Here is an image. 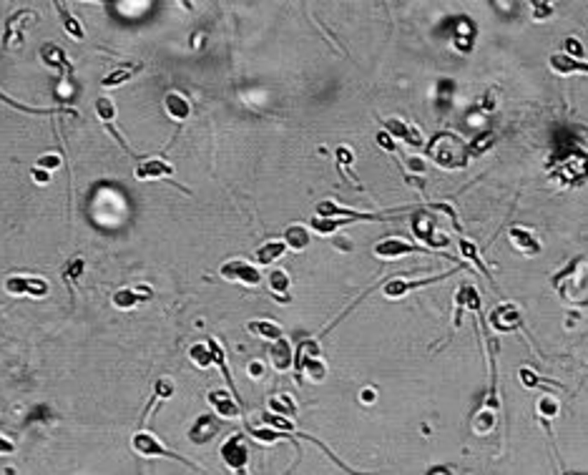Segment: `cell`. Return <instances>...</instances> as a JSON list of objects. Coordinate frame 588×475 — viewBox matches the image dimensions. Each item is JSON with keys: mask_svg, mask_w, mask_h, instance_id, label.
<instances>
[{"mask_svg": "<svg viewBox=\"0 0 588 475\" xmlns=\"http://www.w3.org/2000/svg\"><path fill=\"white\" fill-rule=\"evenodd\" d=\"M30 176H33V181H36V184H48V181H51V174H48V171H43V168H38V166H33Z\"/></svg>", "mask_w": 588, "mask_h": 475, "instance_id": "f907efd6", "label": "cell"}, {"mask_svg": "<svg viewBox=\"0 0 588 475\" xmlns=\"http://www.w3.org/2000/svg\"><path fill=\"white\" fill-rule=\"evenodd\" d=\"M457 247H460V254H462V257L468 259V262H473V265L478 267V269H481L483 274L488 277V282L493 284V289H495V282H493V277H490V269H488V265L481 259V252H478V247H475L473 241L465 239V236H460V239H457Z\"/></svg>", "mask_w": 588, "mask_h": 475, "instance_id": "836d02e7", "label": "cell"}, {"mask_svg": "<svg viewBox=\"0 0 588 475\" xmlns=\"http://www.w3.org/2000/svg\"><path fill=\"white\" fill-rule=\"evenodd\" d=\"M455 272L460 269H453V272H443V274H435V277H425V279H402V277H395L390 279V282H385L382 287V295L387 297V300H400V297H405L408 292H413V289H420V287H430V284H438L443 282V279H448L450 274H455Z\"/></svg>", "mask_w": 588, "mask_h": 475, "instance_id": "9c48e42d", "label": "cell"}, {"mask_svg": "<svg viewBox=\"0 0 588 475\" xmlns=\"http://www.w3.org/2000/svg\"><path fill=\"white\" fill-rule=\"evenodd\" d=\"M60 163H63V159H60L58 154H46V156H41V159H38V163H36V166H38V168H43V171H48V174H51V171H58V168H60Z\"/></svg>", "mask_w": 588, "mask_h": 475, "instance_id": "ee69618b", "label": "cell"}, {"mask_svg": "<svg viewBox=\"0 0 588 475\" xmlns=\"http://www.w3.org/2000/svg\"><path fill=\"white\" fill-rule=\"evenodd\" d=\"M189 360H192L196 367H201V370H209V367L214 365V355H211V349L206 342L192 344V347H189Z\"/></svg>", "mask_w": 588, "mask_h": 475, "instance_id": "8d00e7d4", "label": "cell"}, {"mask_svg": "<svg viewBox=\"0 0 588 475\" xmlns=\"http://www.w3.org/2000/svg\"><path fill=\"white\" fill-rule=\"evenodd\" d=\"M219 274H222L227 282H239L244 287H259L262 284V272L254 265L244 262V259H229L219 267Z\"/></svg>", "mask_w": 588, "mask_h": 475, "instance_id": "52a82bcc", "label": "cell"}, {"mask_svg": "<svg viewBox=\"0 0 588 475\" xmlns=\"http://www.w3.org/2000/svg\"><path fill=\"white\" fill-rule=\"evenodd\" d=\"M488 322H490V327L495 332H513L523 327V314L516 305H498L490 312Z\"/></svg>", "mask_w": 588, "mask_h": 475, "instance_id": "7c38bea8", "label": "cell"}, {"mask_svg": "<svg viewBox=\"0 0 588 475\" xmlns=\"http://www.w3.org/2000/svg\"><path fill=\"white\" fill-rule=\"evenodd\" d=\"M55 11H58L60 15V23H63V30L68 33V38H73V41H83L86 33H83V25H81V20L73 15L71 11H68L63 3H55Z\"/></svg>", "mask_w": 588, "mask_h": 475, "instance_id": "d6a6232c", "label": "cell"}, {"mask_svg": "<svg viewBox=\"0 0 588 475\" xmlns=\"http://www.w3.org/2000/svg\"><path fill=\"white\" fill-rule=\"evenodd\" d=\"M508 239H510V244L518 249V252L530 254V257L540 254V241L535 239V234L530 232V229H526V227H510L508 229Z\"/></svg>", "mask_w": 588, "mask_h": 475, "instance_id": "44dd1931", "label": "cell"}, {"mask_svg": "<svg viewBox=\"0 0 588 475\" xmlns=\"http://www.w3.org/2000/svg\"><path fill=\"white\" fill-rule=\"evenodd\" d=\"M131 448L138 453V455H144V457H168V460H179V463H184V465H189V468L199 470V465H194L192 460H187V457H181L179 453L168 450V448L163 446L156 435L146 433V430H138V433H133Z\"/></svg>", "mask_w": 588, "mask_h": 475, "instance_id": "5b68a950", "label": "cell"}, {"mask_svg": "<svg viewBox=\"0 0 588 475\" xmlns=\"http://www.w3.org/2000/svg\"><path fill=\"white\" fill-rule=\"evenodd\" d=\"M317 217H322V219H352V222H377V219H385L382 214H367V211L345 209V206L335 204V201H330V199L317 204Z\"/></svg>", "mask_w": 588, "mask_h": 475, "instance_id": "8fae6325", "label": "cell"}, {"mask_svg": "<svg viewBox=\"0 0 588 475\" xmlns=\"http://www.w3.org/2000/svg\"><path fill=\"white\" fill-rule=\"evenodd\" d=\"M566 51H568L570 58H576V60H583V55H586L581 41H576V38H568V41H566Z\"/></svg>", "mask_w": 588, "mask_h": 475, "instance_id": "f6af8a7d", "label": "cell"}, {"mask_svg": "<svg viewBox=\"0 0 588 475\" xmlns=\"http://www.w3.org/2000/svg\"><path fill=\"white\" fill-rule=\"evenodd\" d=\"M93 109H96L98 119L103 121V126H111V123H114V119H116V103H114V98L98 96L96 103H93Z\"/></svg>", "mask_w": 588, "mask_h": 475, "instance_id": "f35d334b", "label": "cell"}, {"mask_svg": "<svg viewBox=\"0 0 588 475\" xmlns=\"http://www.w3.org/2000/svg\"><path fill=\"white\" fill-rule=\"evenodd\" d=\"M282 241L287 244V249H292V252H305V249L309 247L312 236H309V229L302 227V224H289V227L284 229Z\"/></svg>", "mask_w": 588, "mask_h": 475, "instance_id": "4316f807", "label": "cell"}, {"mask_svg": "<svg viewBox=\"0 0 588 475\" xmlns=\"http://www.w3.org/2000/svg\"><path fill=\"white\" fill-rule=\"evenodd\" d=\"M518 377H521V382L526 387H535L540 382L538 375H535L533 370H528V367H521V370H518Z\"/></svg>", "mask_w": 588, "mask_h": 475, "instance_id": "bcb514c9", "label": "cell"}, {"mask_svg": "<svg viewBox=\"0 0 588 475\" xmlns=\"http://www.w3.org/2000/svg\"><path fill=\"white\" fill-rule=\"evenodd\" d=\"M410 227H413L415 239L422 241L425 247L443 249V247H448V244H450V236L445 234L443 229L435 224V219H432V214L427 209L415 211L413 217H410Z\"/></svg>", "mask_w": 588, "mask_h": 475, "instance_id": "3957f363", "label": "cell"}, {"mask_svg": "<svg viewBox=\"0 0 588 475\" xmlns=\"http://www.w3.org/2000/svg\"><path fill=\"white\" fill-rule=\"evenodd\" d=\"M219 425L222 422H219V417L214 413H204V415H199L194 420V425L189 427V440H192L194 446H204V443H209L219 433Z\"/></svg>", "mask_w": 588, "mask_h": 475, "instance_id": "9a60e30c", "label": "cell"}, {"mask_svg": "<svg viewBox=\"0 0 588 475\" xmlns=\"http://www.w3.org/2000/svg\"><path fill=\"white\" fill-rule=\"evenodd\" d=\"M206 400H209V405L214 408V413L219 417L234 420V417L241 415V408H239V403H236V397L232 395V392H227V390H211L209 395H206Z\"/></svg>", "mask_w": 588, "mask_h": 475, "instance_id": "2e32d148", "label": "cell"}, {"mask_svg": "<svg viewBox=\"0 0 588 475\" xmlns=\"http://www.w3.org/2000/svg\"><path fill=\"white\" fill-rule=\"evenodd\" d=\"M408 168H410V171H415V174H425V171H427L425 161H422V159H417V156H408Z\"/></svg>", "mask_w": 588, "mask_h": 475, "instance_id": "681fc988", "label": "cell"}, {"mask_svg": "<svg viewBox=\"0 0 588 475\" xmlns=\"http://www.w3.org/2000/svg\"><path fill=\"white\" fill-rule=\"evenodd\" d=\"M206 344H209V349H211V355H214V365L222 370V375H224V380H227V385H229V392L234 397H239V392H236V385H234V377H232V373H229V362H227V352H224V347H222V342L216 340V337H209L206 340ZM239 403H241V397H239Z\"/></svg>", "mask_w": 588, "mask_h": 475, "instance_id": "d4e9b609", "label": "cell"}, {"mask_svg": "<svg viewBox=\"0 0 588 475\" xmlns=\"http://www.w3.org/2000/svg\"><path fill=\"white\" fill-rule=\"evenodd\" d=\"M553 289L561 295V300L568 305H588V265L583 259L570 262V267H566L561 274L553 277Z\"/></svg>", "mask_w": 588, "mask_h": 475, "instance_id": "7a4b0ae2", "label": "cell"}, {"mask_svg": "<svg viewBox=\"0 0 588 475\" xmlns=\"http://www.w3.org/2000/svg\"><path fill=\"white\" fill-rule=\"evenodd\" d=\"M548 66H551L553 73H559V76H573V73H583V76H588L586 60L570 58L568 53H553L551 58H548Z\"/></svg>", "mask_w": 588, "mask_h": 475, "instance_id": "603a6c76", "label": "cell"}, {"mask_svg": "<svg viewBox=\"0 0 588 475\" xmlns=\"http://www.w3.org/2000/svg\"><path fill=\"white\" fill-rule=\"evenodd\" d=\"M473 38H475L473 23H470V20H465V18H462V20H460V25H457V28L453 30L450 41H453V46H455V48L460 51V53H468V51L473 48Z\"/></svg>", "mask_w": 588, "mask_h": 475, "instance_id": "e575fe53", "label": "cell"}, {"mask_svg": "<svg viewBox=\"0 0 588 475\" xmlns=\"http://www.w3.org/2000/svg\"><path fill=\"white\" fill-rule=\"evenodd\" d=\"M0 101L6 103V106H11L13 111H20V114H30V116H41V114H55V111H71V109H33V106H25V103L15 101V98L6 96L3 91H0Z\"/></svg>", "mask_w": 588, "mask_h": 475, "instance_id": "60d3db41", "label": "cell"}, {"mask_svg": "<svg viewBox=\"0 0 588 475\" xmlns=\"http://www.w3.org/2000/svg\"><path fill=\"white\" fill-rule=\"evenodd\" d=\"M171 395H174V382L168 377L156 380V385H154V403L156 400H168Z\"/></svg>", "mask_w": 588, "mask_h": 475, "instance_id": "7bdbcfd3", "label": "cell"}, {"mask_svg": "<svg viewBox=\"0 0 588 475\" xmlns=\"http://www.w3.org/2000/svg\"><path fill=\"white\" fill-rule=\"evenodd\" d=\"M493 141H495V131L486 128V131H481L473 141H470L468 154H470V156H483V154H486V151L493 146Z\"/></svg>", "mask_w": 588, "mask_h": 475, "instance_id": "ab89813d", "label": "cell"}, {"mask_svg": "<svg viewBox=\"0 0 588 475\" xmlns=\"http://www.w3.org/2000/svg\"><path fill=\"white\" fill-rule=\"evenodd\" d=\"M481 312V297H478V292H475L473 284H460L457 287V295H455V327H460V317L462 312Z\"/></svg>", "mask_w": 588, "mask_h": 475, "instance_id": "ac0fdd59", "label": "cell"}, {"mask_svg": "<svg viewBox=\"0 0 588 475\" xmlns=\"http://www.w3.org/2000/svg\"><path fill=\"white\" fill-rule=\"evenodd\" d=\"M267 282H269V289L274 292V295H287L289 292V274L284 269H272L269 277H267Z\"/></svg>", "mask_w": 588, "mask_h": 475, "instance_id": "b9f144b4", "label": "cell"}, {"mask_svg": "<svg viewBox=\"0 0 588 475\" xmlns=\"http://www.w3.org/2000/svg\"><path fill=\"white\" fill-rule=\"evenodd\" d=\"M83 269H86V259L83 257H73L71 262L63 267V279H66L71 295H73V289H76V282H79L81 274H83Z\"/></svg>", "mask_w": 588, "mask_h": 475, "instance_id": "74e56055", "label": "cell"}, {"mask_svg": "<svg viewBox=\"0 0 588 475\" xmlns=\"http://www.w3.org/2000/svg\"><path fill=\"white\" fill-rule=\"evenodd\" d=\"M422 252L417 244H410L408 239H400V236H387V239H380L375 244V254L380 259H387V262H395L400 257H408V254Z\"/></svg>", "mask_w": 588, "mask_h": 475, "instance_id": "4fadbf2b", "label": "cell"}, {"mask_svg": "<svg viewBox=\"0 0 588 475\" xmlns=\"http://www.w3.org/2000/svg\"><path fill=\"white\" fill-rule=\"evenodd\" d=\"M360 400H362V403H373V400H375V390H370V387H367V390H362Z\"/></svg>", "mask_w": 588, "mask_h": 475, "instance_id": "11a10c76", "label": "cell"}, {"mask_svg": "<svg viewBox=\"0 0 588 475\" xmlns=\"http://www.w3.org/2000/svg\"><path fill=\"white\" fill-rule=\"evenodd\" d=\"M377 144L382 146V149H387V151H395V144H392V139L387 136V131H380L377 133Z\"/></svg>", "mask_w": 588, "mask_h": 475, "instance_id": "816d5d0a", "label": "cell"}, {"mask_svg": "<svg viewBox=\"0 0 588 475\" xmlns=\"http://www.w3.org/2000/svg\"><path fill=\"white\" fill-rule=\"evenodd\" d=\"M41 58H43V63H46L48 68H53V71H60L63 76H71L73 66H71V60H68L66 51L60 48V46H55V43H43Z\"/></svg>", "mask_w": 588, "mask_h": 475, "instance_id": "7402d4cb", "label": "cell"}, {"mask_svg": "<svg viewBox=\"0 0 588 475\" xmlns=\"http://www.w3.org/2000/svg\"><path fill=\"white\" fill-rule=\"evenodd\" d=\"M495 415H498V410H495V408H488V405H483V408L473 415V420H470V427H473V433H475V435H488V433H493V427H495Z\"/></svg>", "mask_w": 588, "mask_h": 475, "instance_id": "1f68e13d", "label": "cell"}, {"mask_svg": "<svg viewBox=\"0 0 588 475\" xmlns=\"http://www.w3.org/2000/svg\"><path fill=\"white\" fill-rule=\"evenodd\" d=\"M269 360H272V367H274L276 373H287L289 367L294 365V352L292 347H289L287 340H276V342H272L269 347Z\"/></svg>", "mask_w": 588, "mask_h": 475, "instance_id": "cb8c5ba5", "label": "cell"}, {"mask_svg": "<svg viewBox=\"0 0 588 475\" xmlns=\"http://www.w3.org/2000/svg\"><path fill=\"white\" fill-rule=\"evenodd\" d=\"M33 18V11L30 8H23V11L13 13L11 18L6 20V33H3V48H11L13 46V36H18V43L23 46V36H20V30H23V20Z\"/></svg>", "mask_w": 588, "mask_h": 475, "instance_id": "484cf974", "label": "cell"}, {"mask_svg": "<svg viewBox=\"0 0 588 475\" xmlns=\"http://www.w3.org/2000/svg\"><path fill=\"white\" fill-rule=\"evenodd\" d=\"M11 453H15V446H13L8 438H3V435H0V455H11Z\"/></svg>", "mask_w": 588, "mask_h": 475, "instance_id": "db71d44e", "label": "cell"}, {"mask_svg": "<svg viewBox=\"0 0 588 475\" xmlns=\"http://www.w3.org/2000/svg\"><path fill=\"white\" fill-rule=\"evenodd\" d=\"M533 18L535 20H543V18H551L553 15V6H548V3H533Z\"/></svg>", "mask_w": 588, "mask_h": 475, "instance_id": "c3c4849f", "label": "cell"}, {"mask_svg": "<svg viewBox=\"0 0 588 475\" xmlns=\"http://www.w3.org/2000/svg\"><path fill=\"white\" fill-rule=\"evenodd\" d=\"M151 297H154V292H151L149 287H126V289L114 292L111 302H114V307H119V309H133V307H138L141 302L151 300Z\"/></svg>", "mask_w": 588, "mask_h": 475, "instance_id": "e0dca14e", "label": "cell"}, {"mask_svg": "<svg viewBox=\"0 0 588 475\" xmlns=\"http://www.w3.org/2000/svg\"><path fill=\"white\" fill-rule=\"evenodd\" d=\"M294 370L297 373H307V377L312 382H322L327 375V365L319 357V342L317 340H302L300 349L294 352Z\"/></svg>", "mask_w": 588, "mask_h": 475, "instance_id": "277c9868", "label": "cell"}, {"mask_svg": "<svg viewBox=\"0 0 588 475\" xmlns=\"http://www.w3.org/2000/svg\"><path fill=\"white\" fill-rule=\"evenodd\" d=\"M222 460L227 463L229 470H234L236 475H246V463H249V448L241 433L229 435L222 446Z\"/></svg>", "mask_w": 588, "mask_h": 475, "instance_id": "8992f818", "label": "cell"}, {"mask_svg": "<svg viewBox=\"0 0 588 475\" xmlns=\"http://www.w3.org/2000/svg\"><path fill=\"white\" fill-rule=\"evenodd\" d=\"M352 149L349 146H340L337 149V161H340V168H347L349 163H352Z\"/></svg>", "mask_w": 588, "mask_h": 475, "instance_id": "7dc6e473", "label": "cell"}, {"mask_svg": "<svg viewBox=\"0 0 588 475\" xmlns=\"http://www.w3.org/2000/svg\"><path fill=\"white\" fill-rule=\"evenodd\" d=\"M163 111H166L174 121L184 123V121L192 116V101H189L181 91H168L166 96H163Z\"/></svg>", "mask_w": 588, "mask_h": 475, "instance_id": "ffe728a7", "label": "cell"}, {"mask_svg": "<svg viewBox=\"0 0 588 475\" xmlns=\"http://www.w3.org/2000/svg\"><path fill=\"white\" fill-rule=\"evenodd\" d=\"M267 408H269V413H272V415L287 417V420H292V417L297 415V403H294V400L287 395V392H279V395H272L269 400H267Z\"/></svg>", "mask_w": 588, "mask_h": 475, "instance_id": "4dcf8cb0", "label": "cell"}, {"mask_svg": "<svg viewBox=\"0 0 588 475\" xmlns=\"http://www.w3.org/2000/svg\"><path fill=\"white\" fill-rule=\"evenodd\" d=\"M136 73H141V63H123V66L114 68L111 73H106L101 79V86L103 88H111V86H121L126 83V81H131Z\"/></svg>", "mask_w": 588, "mask_h": 475, "instance_id": "f546056e", "label": "cell"}, {"mask_svg": "<svg viewBox=\"0 0 588 475\" xmlns=\"http://www.w3.org/2000/svg\"><path fill=\"white\" fill-rule=\"evenodd\" d=\"M262 375H265V365H262V362H257V360H254L252 365H249V377H252V380H259V377H262Z\"/></svg>", "mask_w": 588, "mask_h": 475, "instance_id": "f5cc1de1", "label": "cell"}, {"mask_svg": "<svg viewBox=\"0 0 588 475\" xmlns=\"http://www.w3.org/2000/svg\"><path fill=\"white\" fill-rule=\"evenodd\" d=\"M284 254H287V244H284L282 239H272V241H267V244H262V247L254 252V257H257V262L262 267H269V265H274L276 259H282Z\"/></svg>", "mask_w": 588, "mask_h": 475, "instance_id": "83f0119b", "label": "cell"}, {"mask_svg": "<svg viewBox=\"0 0 588 475\" xmlns=\"http://www.w3.org/2000/svg\"><path fill=\"white\" fill-rule=\"evenodd\" d=\"M138 181H156V179H168L174 176V166L171 161H166L163 156H154V159H144V161L136 163V171H133Z\"/></svg>", "mask_w": 588, "mask_h": 475, "instance_id": "5bb4252c", "label": "cell"}, {"mask_svg": "<svg viewBox=\"0 0 588 475\" xmlns=\"http://www.w3.org/2000/svg\"><path fill=\"white\" fill-rule=\"evenodd\" d=\"M246 330L252 332V335L262 337V340H269V342H276V340L284 337L282 327L276 325V322H272V319H252V322H246Z\"/></svg>", "mask_w": 588, "mask_h": 475, "instance_id": "f1b7e54d", "label": "cell"}, {"mask_svg": "<svg viewBox=\"0 0 588 475\" xmlns=\"http://www.w3.org/2000/svg\"><path fill=\"white\" fill-rule=\"evenodd\" d=\"M553 176L561 179V184H566V187H578V184H583L588 179V156L581 154V151H573L561 163L559 171H553Z\"/></svg>", "mask_w": 588, "mask_h": 475, "instance_id": "ba28073f", "label": "cell"}, {"mask_svg": "<svg viewBox=\"0 0 588 475\" xmlns=\"http://www.w3.org/2000/svg\"><path fill=\"white\" fill-rule=\"evenodd\" d=\"M427 156L438 163L440 168L448 171H457V168L468 166V144L453 131H438L427 141Z\"/></svg>", "mask_w": 588, "mask_h": 475, "instance_id": "6da1fadb", "label": "cell"}, {"mask_svg": "<svg viewBox=\"0 0 588 475\" xmlns=\"http://www.w3.org/2000/svg\"><path fill=\"white\" fill-rule=\"evenodd\" d=\"M535 413H538V417H543V420H551V417H556L561 413V403L559 397L551 395V392H546V395L538 397V403H535Z\"/></svg>", "mask_w": 588, "mask_h": 475, "instance_id": "d590c367", "label": "cell"}, {"mask_svg": "<svg viewBox=\"0 0 588 475\" xmlns=\"http://www.w3.org/2000/svg\"><path fill=\"white\" fill-rule=\"evenodd\" d=\"M382 123H385V128H387V136H390V139H400L408 146H422L420 131L415 126H408L402 119H385Z\"/></svg>", "mask_w": 588, "mask_h": 475, "instance_id": "d6986e66", "label": "cell"}, {"mask_svg": "<svg viewBox=\"0 0 588 475\" xmlns=\"http://www.w3.org/2000/svg\"><path fill=\"white\" fill-rule=\"evenodd\" d=\"M48 282L41 277H25V274H13L6 279L8 295H28V297H46L48 295Z\"/></svg>", "mask_w": 588, "mask_h": 475, "instance_id": "30bf717a", "label": "cell"}]
</instances>
